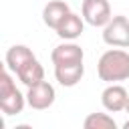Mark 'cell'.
<instances>
[{"label":"cell","mask_w":129,"mask_h":129,"mask_svg":"<svg viewBox=\"0 0 129 129\" xmlns=\"http://www.w3.org/2000/svg\"><path fill=\"white\" fill-rule=\"evenodd\" d=\"M32 58H36L34 56V52L26 46V44H14V46H10L8 48V52H6V67H8V71L10 73H18L26 62H30Z\"/></svg>","instance_id":"obj_10"},{"label":"cell","mask_w":129,"mask_h":129,"mask_svg":"<svg viewBox=\"0 0 129 129\" xmlns=\"http://www.w3.org/2000/svg\"><path fill=\"white\" fill-rule=\"evenodd\" d=\"M83 127H85V129H115L117 123H115V119H113L111 115H107V113H91V115L85 117Z\"/></svg>","instance_id":"obj_13"},{"label":"cell","mask_w":129,"mask_h":129,"mask_svg":"<svg viewBox=\"0 0 129 129\" xmlns=\"http://www.w3.org/2000/svg\"><path fill=\"white\" fill-rule=\"evenodd\" d=\"M127 91L125 87L117 85V83H109L105 87V91L101 93V103L103 107L109 111V113H119V111H125V105H127Z\"/></svg>","instance_id":"obj_7"},{"label":"cell","mask_w":129,"mask_h":129,"mask_svg":"<svg viewBox=\"0 0 129 129\" xmlns=\"http://www.w3.org/2000/svg\"><path fill=\"white\" fill-rule=\"evenodd\" d=\"M85 75V64L83 62H73V64H54V79L62 87H75L81 83Z\"/></svg>","instance_id":"obj_9"},{"label":"cell","mask_w":129,"mask_h":129,"mask_svg":"<svg viewBox=\"0 0 129 129\" xmlns=\"http://www.w3.org/2000/svg\"><path fill=\"white\" fill-rule=\"evenodd\" d=\"M125 111L129 113V99H127V105H125Z\"/></svg>","instance_id":"obj_15"},{"label":"cell","mask_w":129,"mask_h":129,"mask_svg":"<svg viewBox=\"0 0 129 129\" xmlns=\"http://www.w3.org/2000/svg\"><path fill=\"white\" fill-rule=\"evenodd\" d=\"M16 77H18V81L28 89V87L44 81V69H42V64H40L36 58H32L30 62H26V64L16 73Z\"/></svg>","instance_id":"obj_12"},{"label":"cell","mask_w":129,"mask_h":129,"mask_svg":"<svg viewBox=\"0 0 129 129\" xmlns=\"http://www.w3.org/2000/svg\"><path fill=\"white\" fill-rule=\"evenodd\" d=\"M69 14H71V6H69L67 2H62V0H50V2L42 8V22H44L48 28L56 30L58 24H60Z\"/></svg>","instance_id":"obj_8"},{"label":"cell","mask_w":129,"mask_h":129,"mask_svg":"<svg viewBox=\"0 0 129 129\" xmlns=\"http://www.w3.org/2000/svg\"><path fill=\"white\" fill-rule=\"evenodd\" d=\"M83 30H85V18L79 16V14H75V12H71V14L58 24L56 34H58V38H62V40H75V38H79V36L83 34Z\"/></svg>","instance_id":"obj_11"},{"label":"cell","mask_w":129,"mask_h":129,"mask_svg":"<svg viewBox=\"0 0 129 129\" xmlns=\"http://www.w3.org/2000/svg\"><path fill=\"white\" fill-rule=\"evenodd\" d=\"M50 60L52 64H73V62H83L85 60V52L83 48L73 42V40H64L62 44L54 46L50 52Z\"/></svg>","instance_id":"obj_6"},{"label":"cell","mask_w":129,"mask_h":129,"mask_svg":"<svg viewBox=\"0 0 129 129\" xmlns=\"http://www.w3.org/2000/svg\"><path fill=\"white\" fill-rule=\"evenodd\" d=\"M54 99H56V91L48 81H40V83L28 87V91H26V103L30 109H36V111L48 109L54 103Z\"/></svg>","instance_id":"obj_5"},{"label":"cell","mask_w":129,"mask_h":129,"mask_svg":"<svg viewBox=\"0 0 129 129\" xmlns=\"http://www.w3.org/2000/svg\"><path fill=\"white\" fill-rule=\"evenodd\" d=\"M26 103V95H22L18 89H16V83L12 81V75L10 71H4L0 75V109L6 117L10 115H18L22 113Z\"/></svg>","instance_id":"obj_2"},{"label":"cell","mask_w":129,"mask_h":129,"mask_svg":"<svg viewBox=\"0 0 129 129\" xmlns=\"http://www.w3.org/2000/svg\"><path fill=\"white\" fill-rule=\"evenodd\" d=\"M103 42L109 46L127 48L129 46V18L121 14L113 16L103 26Z\"/></svg>","instance_id":"obj_3"},{"label":"cell","mask_w":129,"mask_h":129,"mask_svg":"<svg viewBox=\"0 0 129 129\" xmlns=\"http://www.w3.org/2000/svg\"><path fill=\"white\" fill-rule=\"evenodd\" d=\"M123 129H129V119H127V121L123 123Z\"/></svg>","instance_id":"obj_14"},{"label":"cell","mask_w":129,"mask_h":129,"mask_svg":"<svg viewBox=\"0 0 129 129\" xmlns=\"http://www.w3.org/2000/svg\"><path fill=\"white\" fill-rule=\"evenodd\" d=\"M81 16L91 26H105L113 18L111 16V4H109V0H83Z\"/></svg>","instance_id":"obj_4"},{"label":"cell","mask_w":129,"mask_h":129,"mask_svg":"<svg viewBox=\"0 0 129 129\" xmlns=\"http://www.w3.org/2000/svg\"><path fill=\"white\" fill-rule=\"evenodd\" d=\"M97 75L105 83H121L129 79V52L113 46L105 50L97 62Z\"/></svg>","instance_id":"obj_1"}]
</instances>
